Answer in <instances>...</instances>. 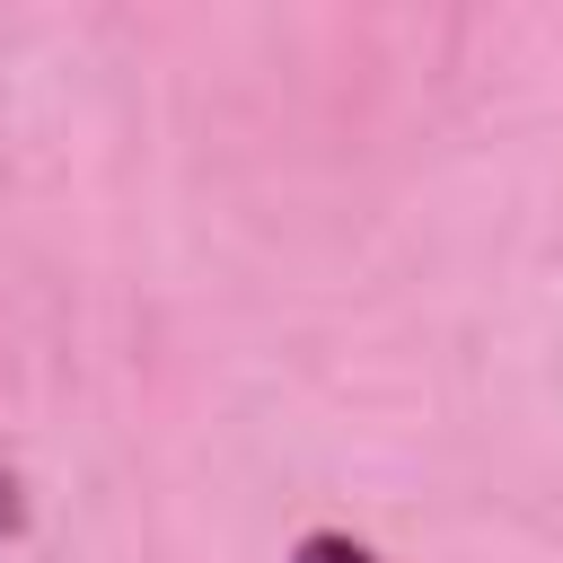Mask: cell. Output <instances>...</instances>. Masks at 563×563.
I'll use <instances>...</instances> for the list:
<instances>
[{"mask_svg": "<svg viewBox=\"0 0 563 563\" xmlns=\"http://www.w3.org/2000/svg\"><path fill=\"white\" fill-rule=\"evenodd\" d=\"M290 563H387L378 545H361L352 528H308L299 545H290Z\"/></svg>", "mask_w": 563, "mask_h": 563, "instance_id": "cell-1", "label": "cell"}]
</instances>
